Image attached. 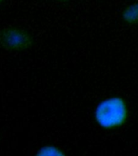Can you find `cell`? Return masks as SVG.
<instances>
[{
	"mask_svg": "<svg viewBox=\"0 0 138 156\" xmlns=\"http://www.w3.org/2000/svg\"><path fill=\"white\" fill-rule=\"evenodd\" d=\"M94 119L97 126L107 130L119 129L129 117V107L121 95H112L100 100L94 109Z\"/></svg>",
	"mask_w": 138,
	"mask_h": 156,
	"instance_id": "1",
	"label": "cell"
},
{
	"mask_svg": "<svg viewBox=\"0 0 138 156\" xmlns=\"http://www.w3.org/2000/svg\"><path fill=\"white\" fill-rule=\"evenodd\" d=\"M34 38L29 32L19 28H7L0 31V45L11 51H21L33 46Z\"/></svg>",
	"mask_w": 138,
	"mask_h": 156,
	"instance_id": "2",
	"label": "cell"
},
{
	"mask_svg": "<svg viewBox=\"0 0 138 156\" xmlns=\"http://www.w3.org/2000/svg\"><path fill=\"white\" fill-rule=\"evenodd\" d=\"M122 20L129 25H138V0L132 2L123 9Z\"/></svg>",
	"mask_w": 138,
	"mask_h": 156,
	"instance_id": "3",
	"label": "cell"
},
{
	"mask_svg": "<svg viewBox=\"0 0 138 156\" xmlns=\"http://www.w3.org/2000/svg\"><path fill=\"white\" fill-rule=\"evenodd\" d=\"M36 156H66L65 154L54 146H43L37 153Z\"/></svg>",
	"mask_w": 138,
	"mask_h": 156,
	"instance_id": "4",
	"label": "cell"
},
{
	"mask_svg": "<svg viewBox=\"0 0 138 156\" xmlns=\"http://www.w3.org/2000/svg\"><path fill=\"white\" fill-rule=\"evenodd\" d=\"M53 1H55L57 2H59V3H68L70 2L72 0H53Z\"/></svg>",
	"mask_w": 138,
	"mask_h": 156,
	"instance_id": "5",
	"label": "cell"
},
{
	"mask_svg": "<svg viewBox=\"0 0 138 156\" xmlns=\"http://www.w3.org/2000/svg\"><path fill=\"white\" fill-rule=\"evenodd\" d=\"M5 1H6V0H0V4H2V2H5Z\"/></svg>",
	"mask_w": 138,
	"mask_h": 156,
	"instance_id": "6",
	"label": "cell"
}]
</instances>
